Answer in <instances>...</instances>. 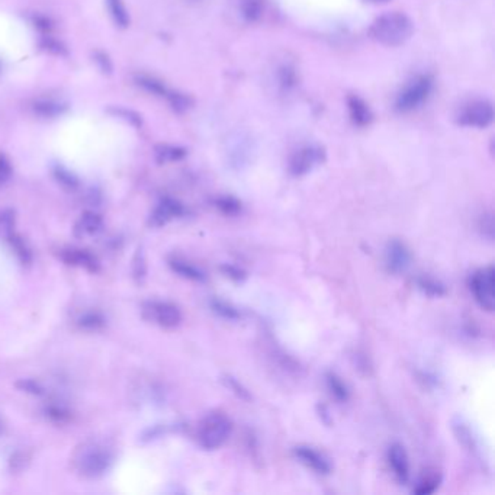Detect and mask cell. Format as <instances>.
Returning a JSON list of instances; mask_svg holds the SVG:
<instances>
[{"instance_id":"obj_24","label":"cell","mask_w":495,"mask_h":495,"mask_svg":"<svg viewBox=\"0 0 495 495\" xmlns=\"http://www.w3.org/2000/svg\"><path fill=\"white\" fill-rule=\"evenodd\" d=\"M215 207L224 213V215L234 217L242 212V204L234 196H218L215 199Z\"/></svg>"},{"instance_id":"obj_23","label":"cell","mask_w":495,"mask_h":495,"mask_svg":"<svg viewBox=\"0 0 495 495\" xmlns=\"http://www.w3.org/2000/svg\"><path fill=\"white\" fill-rule=\"evenodd\" d=\"M263 12H264L263 0H243L242 2V15L250 23L260 21L263 17Z\"/></svg>"},{"instance_id":"obj_8","label":"cell","mask_w":495,"mask_h":495,"mask_svg":"<svg viewBox=\"0 0 495 495\" xmlns=\"http://www.w3.org/2000/svg\"><path fill=\"white\" fill-rule=\"evenodd\" d=\"M326 160V151L323 147L308 145L298 150L292 156L289 162V171L293 176H304L310 173L314 167L321 165Z\"/></svg>"},{"instance_id":"obj_12","label":"cell","mask_w":495,"mask_h":495,"mask_svg":"<svg viewBox=\"0 0 495 495\" xmlns=\"http://www.w3.org/2000/svg\"><path fill=\"white\" fill-rule=\"evenodd\" d=\"M183 212H185L183 205L180 202H178V200H175V199L166 198L157 205V208L151 213L150 224L153 227H163L167 222H170L171 220L182 217Z\"/></svg>"},{"instance_id":"obj_3","label":"cell","mask_w":495,"mask_h":495,"mask_svg":"<svg viewBox=\"0 0 495 495\" xmlns=\"http://www.w3.org/2000/svg\"><path fill=\"white\" fill-rule=\"evenodd\" d=\"M233 432V423L221 411L207 414L198 425L196 439L199 446L205 450L220 449Z\"/></svg>"},{"instance_id":"obj_10","label":"cell","mask_w":495,"mask_h":495,"mask_svg":"<svg viewBox=\"0 0 495 495\" xmlns=\"http://www.w3.org/2000/svg\"><path fill=\"white\" fill-rule=\"evenodd\" d=\"M295 458L305 465L308 470L319 475H328L331 472V463L323 453L311 446H297L293 449Z\"/></svg>"},{"instance_id":"obj_5","label":"cell","mask_w":495,"mask_h":495,"mask_svg":"<svg viewBox=\"0 0 495 495\" xmlns=\"http://www.w3.org/2000/svg\"><path fill=\"white\" fill-rule=\"evenodd\" d=\"M433 90V78L430 76H419L410 82L403 92L399 93L395 101V108L398 112H411L429 99Z\"/></svg>"},{"instance_id":"obj_1","label":"cell","mask_w":495,"mask_h":495,"mask_svg":"<svg viewBox=\"0 0 495 495\" xmlns=\"http://www.w3.org/2000/svg\"><path fill=\"white\" fill-rule=\"evenodd\" d=\"M414 32L412 21L401 12H390L370 25L369 35L386 47H398L407 43Z\"/></svg>"},{"instance_id":"obj_20","label":"cell","mask_w":495,"mask_h":495,"mask_svg":"<svg viewBox=\"0 0 495 495\" xmlns=\"http://www.w3.org/2000/svg\"><path fill=\"white\" fill-rule=\"evenodd\" d=\"M185 156H186L185 149H182V147H176V145L162 144L156 149V160L160 165L178 162V160L183 158Z\"/></svg>"},{"instance_id":"obj_37","label":"cell","mask_w":495,"mask_h":495,"mask_svg":"<svg viewBox=\"0 0 495 495\" xmlns=\"http://www.w3.org/2000/svg\"><path fill=\"white\" fill-rule=\"evenodd\" d=\"M481 229L489 238L494 237V220L491 213H487V215H483V218H481Z\"/></svg>"},{"instance_id":"obj_31","label":"cell","mask_w":495,"mask_h":495,"mask_svg":"<svg viewBox=\"0 0 495 495\" xmlns=\"http://www.w3.org/2000/svg\"><path fill=\"white\" fill-rule=\"evenodd\" d=\"M221 272H222L227 277H230V279L235 280V282H242V280H244L246 276H247L246 272H244L243 269H240L238 266L229 264V263H225V264L221 266Z\"/></svg>"},{"instance_id":"obj_32","label":"cell","mask_w":495,"mask_h":495,"mask_svg":"<svg viewBox=\"0 0 495 495\" xmlns=\"http://www.w3.org/2000/svg\"><path fill=\"white\" fill-rule=\"evenodd\" d=\"M280 85H282L285 89H291L295 86L297 83V76H295V70L292 69L289 65H285L280 69Z\"/></svg>"},{"instance_id":"obj_30","label":"cell","mask_w":495,"mask_h":495,"mask_svg":"<svg viewBox=\"0 0 495 495\" xmlns=\"http://www.w3.org/2000/svg\"><path fill=\"white\" fill-rule=\"evenodd\" d=\"M78 324L86 330H98L103 326V318L98 313H89L78 319Z\"/></svg>"},{"instance_id":"obj_17","label":"cell","mask_w":495,"mask_h":495,"mask_svg":"<svg viewBox=\"0 0 495 495\" xmlns=\"http://www.w3.org/2000/svg\"><path fill=\"white\" fill-rule=\"evenodd\" d=\"M101 229L102 218L95 212H85L76 225V231L78 235H93L99 233Z\"/></svg>"},{"instance_id":"obj_19","label":"cell","mask_w":495,"mask_h":495,"mask_svg":"<svg viewBox=\"0 0 495 495\" xmlns=\"http://www.w3.org/2000/svg\"><path fill=\"white\" fill-rule=\"evenodd\" d=\"M417 286L420 291H423L425 293V295L433 297V298L443 297L447 292L445 284H441L440 280H437L436 277L425 276V275H423L417 279Z\"/></svg>"},{"instance_id":"obj_13","label":"cell","mask_w":495,"mask_h":495,"mask_svg":"<svg viewBox=\"0 0 495 495\" xmlns=\"http://www.w3.org/2000/svg\"><path fill=\"white\" fill-rule=\"evenodd\" d=\"M347 108H349V114L355 125L357 127H366L372 123V111L369 105L356 95L347 98Z\"/></svg>"},{"instance_id":"obj_39","label":"cell","mask_w":495,"mask_h":495,"mask_svg":"<svg viewBox=\"0 0 495 495\" xmlns=\"http://www.w3.org/2000/svg\"><path fill=\"white\" fill-rule=\"evenodd\" d=\"M0 432H2V423H0Z\"/></svg>"},{"instance_id":"obj_2","label":"cell","mask_w":495,"mask_h":495,"mask_svg":"<svg viewBox=\"0 0 495 495\" xmlns=\"http://www.w3.org/2000/svg\"><path fill=\"white\" fill-rule=\"evenodd\" d=\"M76 471L87 479L102 476L112 463L111 450L98 441H87L74 453Z\"/></svg>"},{"instance_id":"obj_16","label":"cell","mask_w":495,"mask_h":495,"mask_svg":"<svg viewBox=\"0 0 495 495\" xmlns=\"http://www.w3.org/2000/svg\"><path fill=\"white\" fill-rule=\"evenodd\" d=\"M326 385L327 390L331 394V397L334 399H337L339 403H346L347 399L350 397V391L347 388L346 382L336 375L334 372H327L326 373Z\"/></svg>"},{"instance_id":"obj_7","label":"cell","mask_w":495,"mask_h":495,"mask_svg":"<svg viewBox=\"0 0 495 495\" xmlns=\"http://www.w3.org/2000/svg\"><path fill=\"white\" fill-rule=\"evenodd\" d=\"M144 314L150 321L163 328H175L182 323V313L175 304L166 301H153L145 304Z\"/></svg>"},{"instance_id":"obj_18","label":"cell","mask_w":495,"mask_h":495,"mask_svg":"<svg viewBox=\"0 0 495 495\" xmlns=\"http://www.w3.org/2000/svg\"><path fill=\"white\" fill-rule=\"evenodd\" d=\"M136 83L143 87L145 92L151 93V95L154 96H160V98H165L167 99L169 95H170V89H167L163 82H160V80H157L156 77H151V76H145V74H140L136 77Z\"/></svg>"},{"instance_id":"obj_28","label":"cell","mask_w":495,"mask_h":495,"mask_svg":"<svg viewBox=\"0 0 495 495\" xmlns=\"http://www.w3.org/2000/svg\"><path fill=\"white\" fill-rule=\"evenodd\" d=\"M222 382H224L225 386L229 388L230 391H233L238 398H242V399H244V401H250V399H251L250 392L243 386V383H240L235 378L231 377V375H225Z\"/></svg>"},{"instance_id":"obj_26","label":"cell","mask_w":495,"mask_h":495,"mask_svg":"<svg viewBox=\"0 0 495 495\" xmlns=\"http://www.w3.org/2000/svg\"><path fill=\"white\" fill-rule=\"evenodd\" d=\"M34 111L43 118H56L63 112V106L51 101H41L34 105Z\"/></svg>"},{"instance_id":"obj_27","label":"cell","mask_w":495,"mask_h":495,"mask_svg":"<svg viewBox=\"0 0 495 495\" xmlns=\"http://www.w3.org/2000/svg\"><path fill=\"white\" fill-rule=\"evenodd\" d=\"M13 227H15V213L10 209L0 212V237L9 238L13 233Z\"/></svg>"},{"instance_id":"obj_14","label":"cell","mask_w":495,"mask_h":495,"mask_svg":"<svg viewBox=\"0 0 495 495\" xmlns=\"http://www.w3.org/2000/svg\"><path fill=\"white\" fill-rule=\"evenodd\" d=\"M61 259H63L67 264L85 267L86 271H90V272H95V271L98 269V262H96V259L93 257L92 254L87 253L86 250H77V249L64 250V251L61 253Z\"/></svg>"},{"instance_id":"obj_11","label":"cell","mask_w":495,"mask_h":495,"mask_svg":"<svg viewBox=\"0 0 495 495\" xmlns=\"http://www.w3.org/2000/svg\"><path fill=\"white\" fill-rule=\"evenodd\" d=\"M386 459L398 483L407 484L410 479V459L406 447L399 443L391 445L390 449H388Z\"/></svg>"},{"instance_id":"obj_22","label":"cell","mask_w":495,"mask_h":495,"mask_svg":"<svg viewBox=\"0 0 495 495\" xmlns=\"http://www.w3.org/2000/svg\"><path fill=\"white\" fill-rule=\"evenodd\" d=\"M109 15L119 28H127L129 25V17L123 0H106Z\"/></svg>"},{"instance_id":"obj_21","label":"cell","mask_w":495,"mask_h":495,"mask_svg":"<svg viewBox=\"0 0 495 495\" xmlns=\"http://www.w3.org/2000/svg\"><path fill=\"white\" fill-rule=\"evenodd\" d=\"M441 484V475L439 472H427L423 475V478L419 481L417 487L412 489L414 494L417 495H430L434 491H437V488Z\"/></svg>"},{"instance_id":"obj_34","label":"cell","mask_w":495,"mask_h":495,"mask_svg":"<svg viewBox=\"0 0 495 495\" xmlns=\"http://www.w3.org/2000/svg\"><path fill=\"white\" fill-rule=\"evenodd\" d=\"M12 176V166L5 154H0V186L8 183Z\"/></svg>"},{"instance_id":"obj_35","label":"cell","mask_w":495,"mask_h":495,"mask_svg":"<svg viewBox=\"0 0 495 495\" xmlns=\"http://www.w3.org/2000/svg\"><path fill=\"white\" fill-rule=\"evenodd\" d=\"M95 63L99 65V69L103 72V73H111L112 70V63L109 60V57L105 54V52H101L98 51L95 54Z\"/></svg>"},{"instance_id":"obj_15","label":"cell","mask_w":495,"mask_h":495,"mask_svg":"<svg viewBox=\"0 0 495 495\" xmlns=\"http://www.w3.org/2000/svg\"><path fill=\"white\" fill-rule=\"evenodd\" d=\"M169 264L173 269V272H176L179 276H182L185 279L193 280V282H204V280L207 279V275L191 262H186L183 259H171Z\"/></svg>"},{"instance_id":"obj_6","label":"cell","mask_w":495,"mask_h":495,"mask_svg":"<svg viewBox=\"0 0 495 495\" xmlns=\"http://www.w3.org/2000/svg\"><path fill=\"white\" fill-rule=\"evenodd\" d=\"M456 121L462 127L487 128L494 121V108L488 101H474L465 105L456 116Z\"/></svg>"},{"instance_id":"obj_33","label":"cell","mask_w":495,"mask_h":495,"mask_svg":"<svg viewBox=\"0 0 495 495\" xmlns=\"http://www.w3.org/2000/svg\"><path fill=\"white\" fill-rule=\"evenodd\" d=\"M56 178L63 186L69 187V189H74V187L77 186V179L72 175L70 171H67V170H64L61 167H59L56 170Z\"/></svg>"},{"instance_id":"obj_29","label":"cell","mask_w":495,"mask_h":495,"mask_svg":"<svg viewBox=\"0 0 495 495\" xmlns=\"http://www.w3.org/2000/svg\"><path fill=\"white\" fill-rule=\"evenodd\" d=\"M8 240L10 242V244H12V247H13V250L17 251V254L19 256V259H21L23 263H28V262L31 260V253H30V250H28V249H26L25 243L22 242V238H19V237H18V235H15V234H12Z\"/></svg>"},{"instance_id":"obj_38","label":"cell","mask_w":495,"mask_h":495,"mask_svg":"<svg viewBox=\"0 0 495 495\" xmlns=\"http://www.w3.org/2000/svg\"><path fill=\"white\" fill-rule=\"evenodd\" d=\"M366 2H370V3H385V2H390V0H366Z\"/></svg>"},{"instance_id":"obj_25","label":"cell","mask_w":495,"mask_h":495,"mask_svg":"<svg viewBox=\"0 0 495 495\" xmlns=\"http://www.w3.org/2000/svg\"><path fill=\"white\" fill-rule=\"evenodd\" d=\"M211 308L217 315H220L225 319H238L240 318V313L235 306H233L231 304L225 302L222 299H212Z\"/></svg>"},{"instance_id":"obj_9","label":"cell","mask_w":495,"mask_h":495,"mask_svg":"<svg viewBox=\"0 0 495 495\" xmlns=\"http://www.w3.org/2000/svg\"><path fill=\"white\" fill-rule=\"evenodd\" d=\"M386 269L394 275L404 273L411 264V251L399 240H391L385 251Z\"/></svg>"},{"instance_id":"obj_36","label":"cell","mask_w":495,"mask_h":495,"mask_svg":"<svg viewBox=\"0 0 495 495\" xmlns=\"http://www.w3.org/2000/svg\"><path fill=\"white\" fill-rule=\"evenodd\" d=\"M114 112H115V115L119 116V118H125L127 121L131 123L132 125H137V127L141 125V118H140V115H137L136 112L128 111V109H115Z\"/></svg>"},{"instance_id":"obj_4","label":"cell","mask_w":495,"mask_h":495,"mask_svg":"<svg viewBox=\"0 0 495 495\" xmlns=\"http://www.w3.org/2000/svg\"><path fill=\"white\" fill-rule=\"evenodd\" d=\"M467 286L472 293L475 302L481 308L492 313L495 308V271L494 266H487L475 271L470 279Z\"/></svg>"}]
</instances>
